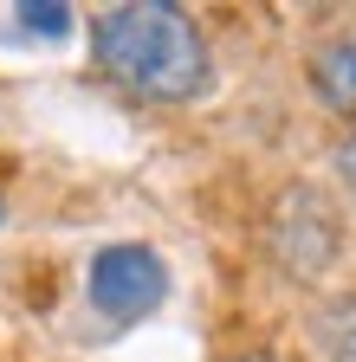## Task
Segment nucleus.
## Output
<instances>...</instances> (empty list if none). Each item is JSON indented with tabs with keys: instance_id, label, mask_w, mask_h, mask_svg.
Here are the masks:
<instances>
[{
	"instance_id": "obj_5",
	"label": "nucleus",
	"mask_w": 356,
	"mask_h": 362,
	"mask_svg": "<svg viewBox=\"0 0 356 362\" xmlns=\"http://www.w3.org/2000/svg\"><path fill=\"white\" fill-rule=\"evenodd\" d=\"M318 343L331 349V362H356V298H337L318 310Z\"/></svg>"
},
{
	"instance_id": "obj_1",
	"label": "nucleus",
	"mask_w": 356,
	"mask_h": 362,
	"mask_svg": "<svg viewBox=\"0 0 356 362\" xmlns=\"http://www.w3.org/2000/svg\"><path fill=\"white\" fill-rule=\"evenodd\" d=\"M91 59L110 84L149 104H195L214 90V52L201 26L168 0H117L91 20Z\"/></svg>"
},
{
	"instance_id": "obj_3",
	"label": "nucleus",
	"mask_w": 356,
	"mask_h": 362,
	"mask_svg": "<svg viewBox=\"0 0 356 362\" xmlns=\"http://www.w3.org/2000/svg\"><path fill=\"white\" fill-rule=\"evenodd\" d=\"M337 214L311 194V188H285L279 214H272V252L279 265H292L298 279H318V272L337 259Z\"/></svg>"
},
{
	"instance_id": "obj_7",
	"label": "nucleus",
	"mask_w": 356,
	"mask_h": 362,
	"mask_svg": "<svg viewBox=\"0 0 356 362\" xmlns=\"http://www.w3.org/2000/svg\"><path fill=\"white\" fill-rule=\"evenodd\" d=\"M337 168H343V181H350V188H356V136H350V143L337 149Z\"/></svg>"
},
{
	"instance_id": "obj_4",
	"label": "nucleus",
	"mask_w": 356,
	"mask_h": 362,
	"mask_svg": "<svg viewBox=\"0 0 356 362\" xmlns=\"http://www.w3.org/2000/svg\"><path fill=\"white\" fill-rule=\"evenodd\" d=\"M311 90H318V104L324 110H343V117H356V33H337V39H324L318 52H311Z\"/></svg>"
},
{
	"instance_id": "obj_6",
	"label": "nucleus",
	"mask_w": 356,
	"mask_h": 362,
	"mask_svg": "<svg viewBox=\"0 0 356 362\" xmlns=\"http://www.w3.org/2000/svg\"><path fill=\"white\" fill-rule=\"evenodd\" d=\"M13 20H20L26 33H46V39H65V33H71V7H65V0H26Z\"/></svg>"
},
{
	"instance_id": "obj_2",
	"label": "nucleus",
	"mask_w": 356,
	"mask_h": 362,
	"mask_svg": "<svg viewBox=\"0 0 356 362\" xmlns=\"http://www.w3.org/2000/svg\"><path fill=\"white\" fill-rule=\"evenodd\" d=\"M168 298V265L156 259V246H98L91 252V304L110 324H137Z\"/></svg>"
}]
</instances>
